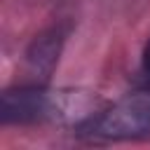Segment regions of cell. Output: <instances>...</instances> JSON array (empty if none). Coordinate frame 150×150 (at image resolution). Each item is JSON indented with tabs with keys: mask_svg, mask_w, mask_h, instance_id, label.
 I'll return each mask as SVG.
<instances>
[{
	"mask_svg": "<svg viewBox=\"0 0 150 150\" xmlns=\"http://www.w3.org/2000/svg\"><path fill=\"white\" fill-rule=\"evenodd\" d=\"M98 108H101V103L82 91L23 84V87H14V89L2 91L0 120H2V124L70 122L73 127H80Z\"/></svg>",
	"mask_w": 150,
	"mask_h": 150,
	"instance_id": "6da1fadb",
	"label": "cell"
},
{
	"mask_svg": "<svg viewBox=\"0 0 150 150\" xmlns=\"http://www.w3.org/2000/svg\"><path fill=\"white\" fill-rule=\"evenodd\" d=\"M75 131L87 141H131L150 134V84L101 105Z\"/></svg>",
	"mask_w": 150,
	"mask_h": 150,
	"instance_id": "7a4b0ae2",
	"label": "cell"
},
{
	"mask_svg": "<svg viewBox=\"0 0 150 150\" xmlns=\"http://www.w3.org/2000/svg\"><path fill=\"white\" fill-rule=\"evenodd\" d=\"M141 75H143V82L150 84V40H148L145 52H143V59H141Z\"/></svg>",
	"mask_w": 150,
	"mask_h": 150,
	"instance_id": "3957f363",
	"label": "cell"
}]
</instances>
